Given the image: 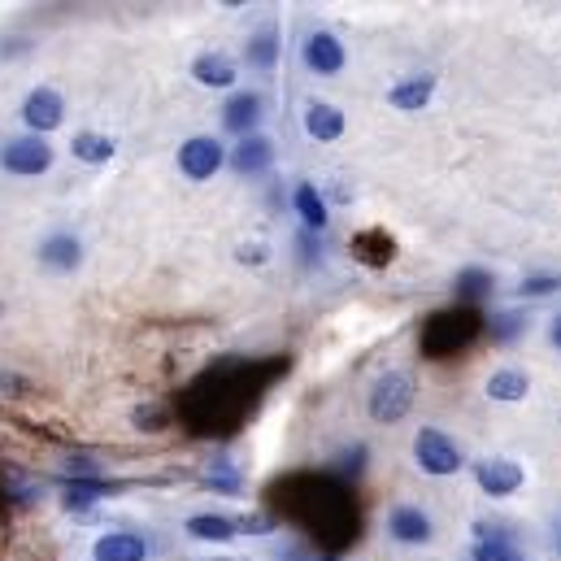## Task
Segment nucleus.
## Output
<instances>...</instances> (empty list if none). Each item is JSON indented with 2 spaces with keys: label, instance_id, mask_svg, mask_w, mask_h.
Masks as SVG:
<instances>
[{
  "label": "nucleus",
  "instance_id": "obj_1",
  "mask_svg": "<svg viewBox=\"0 0 561 561\" xmlns=\"http://www.w3.org/2000/svg\"><path fill=\"white\" fill-rule=\"evenodd\" d=\"M283 505L327 549H344V545L357 540V505H353L348 488L327 479V474H296V479H287L283 483Z\"/></svg>",
  "mask_w": 561,
  "mask_h": 561
},
{
  "label": "nucleus",
  "instance_id": "obj_2",
  "mask_svg": "<svg viewBox=\"0 0 561 561\" xmlns=\"http://www.w3.org/2000/svg\"><path fill=\"white\" fill-rule=\"evenodd\" d=\"M249 401L253 388L244 383V366H231L227 375H209V383L192 388L187 419L201 422L205 431H231V422L249 410Z\"/></svg>",
  "mask_w": 561,
  "mask_h": 561
},
{
  "label": "nucleus",
  "instance_id": "obj_3",
  "mask_svg": "<svg viewBox=\"0 0 561 561\" xmlns=\"http://www.w3.org/2000/svg\"><path fill=\"white\" fill-rule=\"evenodd\" d=\"M483 331V318L470 309V305H453V309H439L422 322V357L431 362H444V357H457L461 348L474 344V335Z\"/></svg>",
  "mask_w": 561,
  "mask_h": 561
},
{
  "label": "nucleus",
  "instance_id": "obj_4",
  "mask_svg": "<svg viewBox=\"0 0 561 561\" xmlns=\"http://www.w3.org/2000/svg\"><path fill=\"white\" fill-rule=\"evenodd\" d=\"M414 405V375L388 370L370 388V419L375 422H401Z\"/></svg>",
  "mask_w": 561,
  "mask_h": 561
},
{
  "label": "nucleus",
  "instance_id": "obj_5",
  "mask_svg": "<svg viewBox=\"0 0 561 561\" xmlns=\"http://www.w3.org/2000/svg\"><path fill=\"white\" fill-rule=\"evenodd\" d=\"M414 457H419L422 470L435 474V479L461 470V448H457L444 431H435V426H422L419 435H414Z\"/></svg>",
  "mask_w": 561,
  "mask_h": 561
},
{
  "label": "nucleus",
  "instance_id": "obj_6",
  "mask_svg": "<svg viewBox=\"0 0 561 561\" xmlns=\"http://www.w3.org/2000/svg\"><path fill=\"white\" fill-rule=\"evenodd\" d=\"M0 165L13 174H44L53 165V148L44 144V136H22L0 148Z\"/></svg>",
  "mask_w": 561,
  "mask_h": 561
},
{
  "label": "nucleus",
  "instance_id": "obj_7",
  "mask_svg": "<svg viewBox=\"0 0 561 561\" xmlns=\"http://www.w3.org/2000/svg\"><path fill=\"white\" fill-rule=\"evenodd\" d=\"M218 165H222V144L209 140V136H196V140H187L179 148V170L187 179H214Z\"/></svg>",
  "mask_w": 561,
  "mask_h": 561
},
{
  "label": "nucleus",
  "instance_id": "obj_8",
  "mask_svg": "<svg viewBox=\"0 0 561 561\" xmlns=\"http://www.w3.org/2000/svg\"><path fill=\"white\" fill-rule=\"evenodd\" d=\"M300 57H305V66H309L313 75H340V70H344V44H340L331 31H313V35L305 39Z\"/></svg>",
  "mask_w": 561,
  "mask_h": 561
},
{
  "label": "nucleus",
  "instance_id": "obj_9",
  "mask_svg": "<svg viewBox=\"0 0 561 561\" xmlns=\"http://www.w3.org/2000/svg\"><path fill=\"white\" fill-rule=\"evenodd\" d=\"M61 96L53 92V88H35L26 101H22V118H26V127L35 131V136H44V131H57L61 127Z\"/></svg>",
  "mask_w": 561,
  "mask_h": 561
},
{
  "label": "nucleus",
  "instance_id": "obj_10",
  "mask_svg": "<svg viewBox=\"0 0 561 561\" xmlns=\"http://www.w3.org/2000/svg\"><path fill=\"white\" fill-rule=\"evenodd\" d=\"M474 479L488 496H510L523 488V466L518 461H505V457H492V461H479L474 466Z\"/></svg>",
  "mask_w": 561,
  "mask_h": 561
},
{
  "label": "nucleus",
  "instance_id": "obj_11",
  "mask_svg": "<svg viewBox=\"0 0 561 561\" xmlns=\"http://www.w3.org/2000/svg\"><path fill=\"white\" fill-rule=\"evenodd\" d=\"M257 118H262V96H257V92H240V96H231V101H227V110H222V127H227V131H236L240 140H244V136H253Z\"/></svg>",
  "mask_w": 561,
  "mask_h": 561
},
{
  "label": "nucleus",
  "instance_id": "obj_12",
  "mask_svg": "<svg viewBox=\"0 0 561 561\" xmlns=\"http://www.w3.org/2000/svg\"><path fill=\"white\" fill-rule=\"evenodd\" d=\"M388 531H392V540H401V545H426L431 540V518L414 510V505H397L392 514H388Z\"/></svg>",
  "mask_w": 561,
  "mask_h": 561
},
{
  "label": "nucleus",
  "instance_id": "obj_13",
  "mask_svg": "<svg viewBox=\"0 0 561 561\" xmlns=\"http://www.w3.org/2000/svg\"><path fill=\"white\" fill-rule=\"evenodd\" d=\"M92 558L96 561H144L148 558V545H144L136 531H110V536L96 540Z\"/></svg>",
  "mask_w": 561,
  "mask_h": 561
},
{
  "label": "nucleus",
  "instance_id": "obj_14",
  "mask_svg": "<svg viewBox=\"0 0 561 561\" xmlns=\"http://www.w3.org/2000/svg\"><path fill=\"white\" fill-rule=\"evenodd\" d=\"M353 253H357V262H366V266H388V262L397 257V240H392L383 227H370V231H357V236H353Z\"/></svg>",
  "mask_w": 561,
  "mask_h": 561
},
{
  "label": "nucleus",
  "instance_id": "obj_15",
  "mask_svg": "<svg viewBox=\"0 0 561 561\" xmlns=\"http://www.w3.org/2000/svg\"><path fill=\"white\" fill-rule=\"evenodd\" d=\"M192 79L201 88H231L236 83V61L227 53H201L192 61Z\"/></svg>",
  "mask_w": 561,
  "mask_h": 561
},
{
  "label": "nucleus",
  "instance_id": "obj_16",
  "mask_svg": "<svg viewBox=\"0 0 561 561\" xmlns=\"http://www.w3.org/2000/svg\"><path fill=\"white\" fill-rule=\"evenodd\" d=\"M271 161H275V148H271L266 136H244V140L236 144V152H231V165L240 174H262Z\"/></svg>",
  "mask_w": 561,
  "mask_h": 561
},
{
  "label": "nucleus",
  "instance_id": "obj_17",
  "mask_svg": "<svg viewBox=\"0 0 561 561\" xmlns=\"http://www.w3.org/2000/svg\"><path fill=\"white\" fill-rule=\"evenodd\" d=\"M305 131H309V140H340L344 114H340L335 105H327V101H313V105L305 110Z\"/></svg>",
  "mask_w": 561,
  "mask_h": 561
},
{
  "label": "nucleus",
  "instance_id": "obj_18",
  "mask_svg": "<svg viewBox=\"0 0 561 561\" xmlns=\"http://www.w3.org/2000/svg\"><path fill=\"white\" fill-rule=\"evenodd\" d=\"M187 536L192 540H209V545H227V540L240 536V523L222 518V514H196V518H187Z\"/></svg>",
  "mask_w": 561,
  "mask_h": 561
},
{
  "label": "nucleus",
  "instance_id": "obj_19",
  "mask_svg": "<svg viewBox=\"0 0 561 561\" xmlns=\"http://www.w3.org/2000/svg\"><path fill=\"white\" fill-rule=\"evenodd\" d=\"M79 257H83V249H79L75 236H48V240L39 244V262H44L48 271H75Z\"/></svg>",
  "mask_w": 561,
  "mask_h": 561
},
{
  "label": "nucleus",
  "instance_id": "obj_20",
  "mask_svg": "<svg viewBox=\"0 0 561 561\" xmlns=\"http://www.w3.org/2000/svg\"><path fill=\"white\" fill-rule=\"evenodd\" d=\"M431 92H435V79H431V75H419V79L397 83V88L388 92V101H392L397 110H422V105L431 101Z\"/></svg>",
  "mask_w": 561,
  "mask_h": 561
},
{
  "label": "nucleus",
  "instance_id": "obj_21",
  "mask_svg": "<svg viewBox=\"0 0 561 561\" xmlns=\"http://www.w3.org/2000/svg\"><path fill=\"white\" fill-rule=\"evenodd\" d=\"M291 201H296V214L305 218V227H309V231H322V227H327V201L318 196V187L300 183Z\"/></svg>",
  "mask_w": 561,
  "mask_h": 561
},
{
  "label": "nucleus",
  "instance_id": "obj_22",
  "mask_svg": "<svg viewBox=\"0 0 561 561\" xmlns=\"http://www.w3.org/2000/svg\"><path fill=\"white\" fill-rule=\"evenodd\" d=\"M527 375L523 370H496L492 379H488V397L492 401H523L527 397Z\"/></svg>",
  "mask_w": 561,
  "mask_h": 561
},
{
  "label": "nucleus",
  "instance_id": "obj_23",
  "mask_svg": "<svg viewBox=\"0 0 561 561\" xmlns=\"http://www.w3.org/2000/svg\"><path fill=\"white\" fill-rule=\"evenodd\" d=\"M275 61H279V35H275V26H262V31L249 39V66L271 70Z\"/></svg>",
  "mask_w": 561,
  "mask_h": 561
},
{
  "label": "nucleus",
  "instance_id": "obj_24",
  "mask_svg": "<svg viewBox=\"0 0 561 561\" xmlns=\"http://www.w3.org/2000/svg\"><path fill=\"white\" fill-rule=\"evenodd\" d=\"M75 157L79 161H88V165H101V161H110L114 157V140L110 136H92V131H83V136H75Z\"/></svg>",
  "mask_w": 561,
  "mask_h": 561
},
{
  "label": "nucleus",
  "instance_id": "obj_25",
  "mask_svg": "<svg viewBox=\"0 0 561 561\" xmlns=\"http://www.w3.org/2000/svg\"><path fill=\"white\" fill-rule=\"evenodd\" d=\"M205 483L214 488V492H240V470L227 461V457H214V461H205Z\"/></svg>",
  "mask_w": 561,
  "mask_h": 561
},
{
  "label": "nucleus",
  "instance_id": "obj_26",
  "mask_svg": "<svg viewBox=\"0 0 561 561\" xmlns=\"http://www.w3.org/2000/svg\"><path fill=\"white\" fill-rule=\"evenodd\" d=\"M110 492H114V488H105L101 479H88V483H70L61 501H66V510H92V505H96L101 496H110Z\"/></svg>",
  "mask_w": 561,
  "mask_h": 561
},
{
  "label": "nucleus",
  "instance_id": "obj_27",
  "mask_svg": "<svg viewBox=\"0 0 561 561\" xmlns=\"http://www.w3.org/2000/svg\"><path fill=\"white\" fill-rule=\"evenodd\" d=\"M479 545H474V561H518L514 553V545L510 540H501V531H488V527H479Z\"/></svg>",
  "mask_w": 561,
  "mask_h": 561
},
{
  "label": "nucleus",
  "instance_id": "obj_28",
  "mask_svg": "<svg viewBox=\"0 0 561 561\" xmlns=\"http://www.w3.org/2000/svg\"><path fill=\"white\" fill-rule=\"evenodd\" d=\"M488 287H492V275L488 271H461L457 275V300H479V296H488Z\"/></svg>",
  "mask_w": 561,
  "mask_h": 561
},
{
  "label": "nucleus",
  "instance_id": "obj_29",
  "mask_svg": "<svg viewBox=\"0 0 561 561\" xmlns=\"http://www.w3.org/2000/svg\"><path fill=\"white\" fill-rule=\"evenodd\" d=\"M518 331H523V318H518V313H510V309H505V313H496V318H492V340H496V344H510Z\"/></svg>",
  "mask_w": 561,
  "mask_h": 561
},
{
  "label": "nucleus",
  "instance_id": "obj_30",
  "mask_svg": "<svg viewBox=\"0 0 561 561\" xmlns=\"http://www.w3.org/2000/svg\"><path fill=\"white\" fill-rule=\"evenodd\" d=\"M131 422H136L140 431H165V426H170V414H165L161 405H140V410L131 414Z\"/></svg>",
  "mask_w": 561,
  "mask_h": 561
},
{
  "label": "nucleus",
  "instance_id": "obj_31",
  "mask_svg": "<svg viewBox=\"0 0 561 561\" xmlns=\"http://www.w3.org/2000/svg\"><path fill=\"white\" fill-rule=\"evenodd\" d=\"M66 470L75 474V483H88V479H96V474H101V466H96L92 457H70V461H66Z\"/></svg>",
  "mask_w": 561,
  "mask_h": 561
},
{
  "label": "nucleus",
  "instance_id": "obj_32",
  "mask_svg": "<svg viewBox=\"0 0 561 561\" xmlns=\"http://www.w3.org/2000/svg\"><path fill=\"white\" fill-rule=\"evenodd\" d=\"M561 279L558 275H536V279L523 283V296H549V291H558Z\"/></svg>",
  "mask_w": 561,
  "mask_h": 561
},
{
  "label": "nucleus",
  "instance_id": "obj_33",
  "mask_svg": "<svg viewBox=\"0 0 561 561\" xmlns=\"http://www.w3.org/2000/svg\"><path fill=\"white\" fill-rule=\"evenodd\" d=\"M240 531L266 536V531H275V518H266V514H249V518H240Z\"/></svg>",
  "mask_w": 561,
  "mask_h": 561
},
{
  "label": "nucleus",
  "instance_id": "obj_34",
  "mask_svg": "<svg viewBox=\"0 0 561 561\" xmlns=\"http://www.w3.org/2000/svg\"><path fill=\"white\" fill-rule=\"evenodd\" d=\"M22 388H26V383H22L18 375H0V392H4V397H22Z\"/></svg>",
  "mask_w": 561,
  "mask_h": 561
},
{
  "label": "nucleus",
  "instance_id": "obj_35",
  "mask_svg": "<svg viewBox=\"0 0 561 561\" xmlns=\"http://www.w3.org/2000/svg\"><path fill=\"white\" fill-rule=\"evenodd\" d=\"M240 262H266V249H262V244H253V249L244 244V249H240Z\"/></svg>",
  "mask_w": 561,
  "mask_h": 561
},
{
  "label": "nucleus",
  "instance_id": "obj_36",
  "mask_svg": "<svg viewBox=\"0 0 561 561\" xmlns=\"http://www.w3.org/2000/svg\"><path fill=\"white\" fill-rule=\"evenodd\" d=\"M549 340H553V344L561 348V318H553V331H549Z\"/></svg>",
  "mask_w": 561,
  "mask_h": 561
},
{
  "label": "nucleus",
  "instance_id": "obj_37",
  "mask_svg": "<svg viewBox=\"0 0 561 561\" xmlns=\"http://www.w3.org/2000/svg\"><path fill=\"white\" fill-rule=\"evenodd\" d=\"M313 561H340V558H313Z\"/></svg>",
  "mask_w": 561,
  "mask_h": 561
}]
</instances>
